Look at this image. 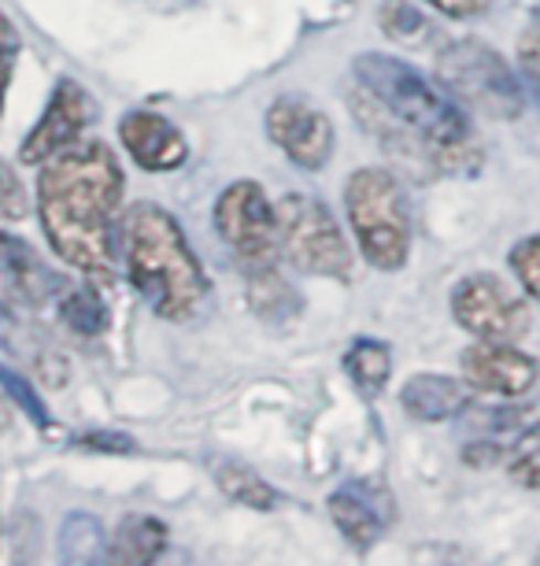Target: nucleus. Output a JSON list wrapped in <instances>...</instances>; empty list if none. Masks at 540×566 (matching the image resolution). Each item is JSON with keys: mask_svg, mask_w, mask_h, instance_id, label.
<instances>
[{"mask_svg": "<svg viewBox=\"0 0 540 566\" xmlns=\"http://www.w3.org/2000/svg\"><path fill=\"white\" fill-rule=\"evenodd\" d=\"M119 142L130 153L137 167L152 170V175H167V170H178L186 164L189 145L182 130L174 123H167L163 115L156 112H130L123 115L119 123Z\"/></svg>", "mask_w": 540, "mask_h": 566, "instance_id": "f8f14e48", "label": "nucleus"}, {"mask_svg": "<svg viewBox=\"0 0 540 566\" xmlns=\"http://www.w3.org/2000/svg\"><path fill=\"white\" fill-rule=\"evenodd\" d=\"M248 277V296H252V307L263 315V318H289L296 315L300 307V296H296L289 285L282 282L278 271H260V274H245Z\"/></svg>", "mask_w": 540, "mask_h": 566, "instance_id": "412c9836", "label": "nucleus"}, {"mask_svg": "<svg viewBox=\"0 0 540 566\" xmlns=\"http://www.w3.org/2000/svg\"><path fill=\"white\" fill-rule=\"evenodd\" d=\"M60 318H63V326L74 329L78 337H100L104 329L112 326L108 307H104V301L97 296L93 285H82V290H74V293L63 296V301H60Z\"/></svg>", "mask_w": 540, "mask_h": 566, "instance_id": "aec40b11", "label": "nucleus"}, {"mask_svg": "<svg viewBox=\"0 0 540 566\" xmlns=\"http://www.w3.org/2000/svg\"><path fill=\"white\" fill-rule=\"evenodd\" d=\"M356 244L374 271H400L411 255V211L400 181L381 167H359L345 186Z\"/></svg>", "mask_w": 540, "mask_h": 566, "instance_id": "20e7f679", "label": "nucleus"}, {"mask_svg": "<svg viewBox=\"0 0 540 566\" xmlns=\"http://www.w3.org/2000/svg\"><path fill=\"white\" fill-rule=\"evenodd\" d=\"M463 374L478 392H496V397H522L537 386L540 367L533 356L518 352L507 340H478L463 352Z\"/></svg>", "mask_w": 540, "mask_h": 566, "instance_id": "9b49d317", "label": "nucleus"}, {"mask_svg": "<svg viewBox=\"0 0 540 566\" xmlns=\"http://www.w3.org/2000/svg\"><path fill=\"white\" fill-rule=\"evenodd\" d=\"M518 63L533 82H540V27L526 30L522 41H518Z\"/></svg>", "mask_w": 540, "mask_h": 566, "instance_id": "c85d7f7f", "label": "nucleus"}, {"mask_svg": "<svg viewBox=\"0 0 540 566\" xmlns=\"http://www.w3.org/2000/svg\"><path fill=\"white\" fill-rule=\"evenodd\" d=\"M345 370L352 374V381L367 397H378L389 386V374H393V352L374 337H356L352 348L345 352Z\"/></svg>", "mask_w": 540, "mask_h": 566, "instance_id": "f3484780", "label": "nucleus"}, {"mask_svg": "<svg viewBox=\"0 0 540 566\" xmlns=\"http://www.w3.org/2000/svg\"><path fill=\"white\" fill-rule=\"evenodd\" d=\"M123 167L104 142L71 145L38 175V216L60 260L100 285L115 282V211L123 205Z\"/></svg>", "mask_w": 540, "mask_h": 566, "instance_id": "f257e3e1", "label": "nucleus"}, {"mask_svg": "<svg viewBox=\"0 0 540 566\" xmlns=\"http://www.w3.org/2000/svg\"><path fill=\"white\" fill-rule=\"evenodd\" d=\"M400 403L415 422H448L470 408V389L448 374H411L400 389Z\"/></svg>", "mask_w": 540, "mask_h": 566, "instance_id": "ddd939ff", "label": "nucleus"}, {"mask_svg": "<svg viewBox=\"0 0 540 566\" xmlns=\"http://www.w3.org/2000/svg\"><path fill=\"white\" fill-rule=\"evenodd\" d=\"M511 478L526 489H540V437L529 433V441L511 459Z\"/></svg>", "mask_w": 540, "mask_h": 566, "instance_id": "bb28decb", "label": "nucleus"}, {"mask_svg": "<svg viewBox=\"0 0 540 566\" xmlns=\"http://www.w3.org/2000/svg\"><path fill=\"white\" fill-rule=\"evenodd\" d=\"M82 448H97V452H134V441L126 433H89L82 437Z\"/></svg>", "mask_w": 540, "mask_h": 566, "instance_id": "c756f323", "label": "nucleus"}, {"mask_svg": "<svg viewBox=\"0 0 540 566\" xmlns=\"http://www.w3.org/2000/svg\"><path fill=\"white\" fill-rule=\"evenodd\" d=\"M167 541L171 533L156 515H126L115 530V541H112V559L115 563H156L160 555L167 552Z\"/></svg>", "mask_w": 540, "mask_h": 566, "instance_id": "2eb2a0df", "label": "nucleus"}, {"mask_svg": "<svg viewBox=\"0 0 540 566\" xmlns=\"http://www.w3.org/2000/svg\"><path fill=\"white\" fill-rule=\"evenodd\" d=\"M0 277L30 304L49 301L60 290V277L38 260L27 241L12 238V233H0Z\"/></svg>", "mask_w": 540, "mask_h": 566, "instance_id": "4468645a", "label": "nucleus"}, {"mask_svg": "<svg viewBox=\"0 0 540 566\" xmlns=\"http://www.w3.org/2000/svg\"><path fill=\"white\" fill-rule=\"evenodd\" d=\"M433 12L448 15V19H474V15H485L493 8V0H426Z\"/></svg>", "mask_w": 540, "mask_h": 566, "instance_id": "cd10ccee", "label": "nucleus"}, {"mask_svg": "<svg viewBox=\"0 0 540 566\" xmlns=\"http://www.w3.org/2000/svg\"><path fill=\"white\" fill-rule=\"evenodd\" d=\"M60 555L63 563H97L104 559V530L93 515H74L63 518L60 526Z\"/></svg>", "mask_w": 540, "mask_h": 566, "instance_id": "6ab92c4d", "label": "nucleus"}, {"mask_svg": "<svg viewBox=\"0 0 540 566\" xmlns=\"http://www.w3.org/2000/svg\"><path fill=\"white\" fill-rule=\"evenodd\" d=\"M215 230L245 274L271 271L278 263V208L267 200L260 181L241 178L222 189L215 200Z\"/></svg>", "mask_w": 540, "mask_h": 566, "instance_id": "0eeeda50", "label": "nucleus"}, {"mask_svg": "<svg viewBox=\"0 0 540 566\" xmlns=\"http://www.w3.org/2000/svg\"><path fill=\"white\" fill-rule=\"evenodd\" d=\"M378 23H381V30H385L389 38L404 41V45H422V41L433 34L430 19L422 15L411 0H381Z\"/></svg>", "mask_w": 540, "mask_h": 566, "instance_id": "4be33fe9", "label": "nucleus"}, {"mask_svg": "<svg viewBox=\"0 0 540 566\" xmlns=\"http://www.w3.org/2000/svg\"><path fill=\"white\" fill-rule=\"evenodd\" d=\"M126 277L145 304L167 323H186L204 312L208 274L186 230L160 205H134L123 219Z\"/></svg>", "mask_w": 540, "mask_h": 566, "instance_id": "7ed1b4c3", "label": "nucleus"}, {"mask_svg": "<svg viewBox=\"0 0 540 566\" xmlns=\"http://www.w3.org/2000/svg\"><path fill=\"white\" fill-rule=\"evenodd\" d=\"M437 78L452 101L485 115V119H518L526 108V93L515 71L496 49L481 41H452L437 56Z\"/></svg>", "mask_w": 540, "mask_h": 566, "instance_id": "39448f33", "label": "nucleus"}, {"mask_svg": "<svg viewBox=\"0 0 540 566\" xmlns=\"http://www.w3.org/2000/svg\"><path fill=\"white\" fill-rule=\"evenodd\" d=\"M271 142L304 170H322L333 156V123L304 97H278L267 108Z\"/></svg>", "mask_w": 540, "mask_h": 566, "instance_id": "1a4fd4ad", "label": "nucleus"}, {"mask_svg": "<svg viewBox=\"0 0 540 566\" xmlns=\"http://www.w3.org/2000/svg\"><path fill=\"white\" fill-rule=\"evenodd\" d=\"M356 82L374 97L393 123L419 134L433 148V164L444 175H470L481 167V153L470 137V123L455 101L422 78L411 63L385 56V52H363L352 63Z\"/></svg>", "mask_w": 540, "mask_h": 566, "instance_id": "f03ea898", "label": "nucleus"}, {"mask_svg": "<svg viewBox=\"0 0 540 566\" xmlns=\"http://www.w3.org/2000/svg\"><path fill=\"white\" fill-rule=\"evenodd\" d=\"M507 263H511L515 277L522 282V290L540 304V233L518 241L511 255H507Z\"/></svg>", "mask_w": 540, "mask_h": 566, "instance_id": "b1692460", "label": "nucleus"}, {"mask_svg": "<svg viewBox=\"0 0 540 566\" xmlns=\"http://www.w3.org/2000/svg\"><path fill=\"white\" fill-rule=\"evenodd\" d=\"M15 60H19V30L12 27V19L0 12V115H4V93L8 82H12Z\"/></svg>", "mask_w": 540, "mask_h": 566, "instance_id": "a878e982", "label": "nucleus"}, {"mask_svg": "<svg viewBox=\"0 0 540 566\" xmlns=\"http://www.w3.org/2000/svg\"><path fill=\"white\" fill-rule=\"evenodd\" d=\"M452 315L467 334L481 340H515L526 334V307L493 274H470L452 290Z\"/></svg>", "mask_w": 540, "mask_h": 566, "instance_id": "6e6552de", "label": "nucleus"}, {"mask_svg": "<svg viewBox=\"0 0 540 566\" xmlns=\"http://www.w3.org/2000/svg\"><path fill=\"white\" fill-rule=\"evenodd\" d=\"M215 482L226 496H234L237 504H245L252 511H274L278 507V493L274 485H267L252 467L245 463H230V459H219L215 463Z\"/></svg>", "mask_w": 540, "mask_h": 566, "instance_id": "a211bd4d", "label": "nucleus"}, {"mask_svg": "<svg viewBox=\"0 0 540 566\" xmlns=\"http://www.w3.org/2000/svg\"><path fill=\"white\" fill-rule=\"evenodd\" d=\"M278 244L282 255L300 274L352 282V249H348L341 227L319 197L289 193L278 205Z\"/></svg>", "mask_w": 540, "mask_h": 566, "instance_id": "423d86ee", "label": "nucleus"}, {"mask_svg": "<svg viewBox=\"0 0 540 566\" xmlns=\"http://www.w3.org/2000/svg\"><path fill=\"white\" fill-rule=\"evenodd\" d=\"M97 119V101L86 85H78L74 78H63L56 90H52V101L45 115L38 119L34 130L27 134L23 148H19V159L23 164H45L63 148H71L78 142V134Z\"/></svg>", "mask_w": 540, "mask_h": 566, "instance_id": "9d476101", "label": "nucleus"}, {"mask_svg": "<svg viewBox=\"0 0 540 566\" xmlns=\"http://www.w3.org/2000/svg\"><path fill=\"white\" fill-rule=\"evenodd\" d=\"M27 208H30V200H27L23 181H19L15 170L0 159V219L19 222V219H27Z\"/></svg>", "mask_w": 540, "mask_h": 566, "instance_id": "393cba45", "label": "nucleus"}, {"mask_svg": "<svg viewBox=\"0 0 540 566\" xmlns=\"http://www.w3.org/2000/svg\"><path fill=\"white\" fill-rule=\"evenodd\" d=\"M326 511H330L333 526L345 533V541L352 544L356 552H370L381 537V515L374 507L367 504L363 496L352 493V489H341V493H333L326 500Z\"/></svg>", "mask_w": 540, "mask_h": 566, "instance_id": "dca6fc26", "label": "nucleus"}, {"mask_svg": "<svg viewBox=\"0 0 540 566\" xmlns=\"http://www.w3.org/2000/svg\"><path fill=\"white\" fill-rule=\"evenodd\" d=\"M0 386H4V392L8 397H12L19 408L27 411V419L38 426V430H49L52 426V419H49V408H45V400L38 397L34 392V386H30V381L23 378V374L19 370H12L8 367V363H0Z\"/></svg>", "mask_w": 540, "mask_h": 566, "instance_id": "5701e85b", "label": "nucleus"}, {"mask_svg": "<svg viewBox=\"0 0 540 566\" xmlns=\"http://www.w3.org/2000/svg\"><path fill=\"white\" fill-rule=\"evenodd\" d=\"M0 326H4V312H0Z\"/></svg>", "mask_w": 540, "mask_h": 566, "instance_id": "2f4dec72", "label": "nucleus"}, {"mask_svg": "<svg viewBox=\"0 0 540 566\" xmlns=\"http://www.w3.org/2000/svg\"><path fill=\"white\" fill-rule=\"evenodd\" d=\"M463 459H467L470 467H493L496 459H500V448L496 444H470L467 452H463Z\"/></svg>", "mask_w": 540, "mask_h": 566, "instance_id": "7c9ffc66", "label": "nucleus"}]
</instances>
